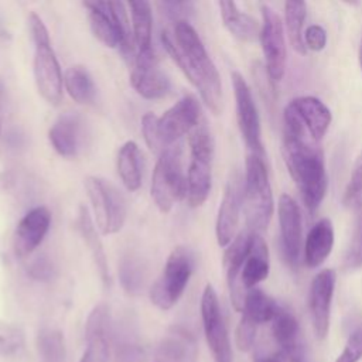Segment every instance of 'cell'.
I'll return each mask as SVG.
<instances>
[{
    "instance_id": "6da1fadb",
    "label": "cell",
    "mask_w": 362,
    "mask_h": 362,
    "mask_svg": "<svg viewBox=\"0 0 362 362\" xmlns=\"http://www.w3.org/2000/svg\"><path fill=\"white\" fill-rule=\"evenodd\" d=\"M281 153L297 189L310 212H314L325 198L328 177L324 153L298 119L286 107L283 115Z\"/></svg>"
},
{
    "instance_id": "7a4b0ae2",
    "label": "cell",
    "mask_w": 362,
    "mask_h": 362,
    "mask_svg": "<svg viewBox=\"0 0 362 362\" xmlns=\"http://www.w3.org/2000/svg\"><path fill=\"white\" fill-rule=\"evenodd\" d=\"M161 42L173 61L195 86L205 106L214 115H219L223 107L221 75L197 30L189 21L174 23L173 33L163 30Z\"/></svg>"
},
{
    "instance_id": "3957f363",
    "label": "cell",
    "mask_w": 362,
    "mask_h": 362,
    "mask_svg": "<svg viewBox=\"0 0 362 362\" xmlns=\"http://www.w3.org/2000/svg\"><path fill=\"white\" fill-rule=\"evenodd\" d=\"M88 10V20L95 38L105 47L119 48L123 58L133 62L137 48L130 28L129 16L122 1H83Z\"/></svg>"
},
{
    "instance_id": "277c9868",
    "label": "cell",
    "mask_w": 362,
    "mask_h": 362,
    "mask_svg": "<svg viewBox=\"0 0 362 362\" xmlns=\"http://www.w3.org/2000/svg\"><path fill=\"white\" fill-rule=\"evenodd\" d=\"M28 25L34 44L33 74L37 90L48 103L58 105L62 99L64 76L51 44L48 28L37 13L30 14Z\"/></svg>"
},
{
    "instance_id": "5b68a950",
    "label": "cell",
    "mask_w": 362,
    "mask_h": 362,
    "mask_svg": "<svg viewBox=\"0 0 362 362\" xmlns=\"http://www.w3.org/2000/svg\"><path fill=\"white\" fill-rule=\"evenodd\" d=\"M243 211L247 229L260 233L267 229L273 214V191L264 157L250 154L245 161Z\"/></svg>"
},
{
    "instance_id": "8992f818",
    "label": "cell",
    "mask_w": 362,
    "mask_h": 362,
    "mask_svg": "<svg viewBox=\"0 0 362 362\" xmlns=\"http://www.w3.org/2000/svg\"><path fill=\"white\" fill-rule=\"evenodd\" d=\"M188 143L191 160L185 178V198L191 208H198L206 201L212 185L214 139L205 119L188 134Z\"/></svg>"
},
{
    "instance_id": "52a82bcc",
    "label": "cell",
    "mask_w": 362,
    "mask_h": 362,
    "mask_svg": "<svg viewBox=\"0 0 362 362\" xmlns=\"http://www.w3.org/2000/svg\"><path fill=\"white\" fill-rule=\"evenodd\" d=\"M85 189L98 230L102 235L122 230L127 218V202L122 191L112 181L98 175L85 178Z\"/></svg>"
},
{
    "instance_id": "ba28073f",
    "label": "cell",
    "mask_w": 362,
    "mask_h": 362,
    "mask_svg": "<svg viewBox=\"0 0 362 362\" xmlns=\"http://www.w3.org/2000/svg\"><path fill=\"white\" fill-rule=\"evenodd\" d=\"M194 272V255L187 246H175L156 281L150 287V300L160 310L173 308L181 298Z\"/></svg>"
},
{
    "instance_id": "9c48e42d",
    "label": "cell",
    "mask_w": 362,
    "mask_h": 362,
    "mask_svg": "<svg viewBox=\"0 0 362 362\" xmlns=\"http://www.w3.org/2000/svg\"><path fill=\"white\" fill-rule=\"evenodd\" d=\"M180 144L164 150L154 165L150 185V195L161 212H170L174 204L185 197V175L182 170Z\"/></svg>"
},
{
    "instance_id": "30bf717a",
    "label": "cell",
    "mask_w": 362,
    "mask_h": 362,
    "mask_svg": "<svg viewBox=\"0 0 362 362\" xmlns=\"http://www.w3.org/2000/svg\"><path fill=\"white\" fill-rule=\"evenodd\" d=\"M233 96H235V107H236V119L238 126L242 134V139L250 151V154H256L264 157V148L262 144V130H260V119L259 112L252 95V90L243 78V75L238 71L230 74Z\"/></svg>"
},
{
    "instance_id": "8fae6325",
    "label": "cell",
    "mask_w": 362,
    "mask_h": 362,
    "mask_svg": "<svg viewBox=\"0 0 362 362\" xmlns=\"http://www.w3.org/2000/svg\"><path fill=\"white\" fill-rule=\"evenodd\" d=\"M201 317L208 348L215 362H232L233 352L230 339L219 305V300L212 284H206L201 297Z\"/></svg>"
},
{
    "instance_id": "7c38bea8",
    "label": "cell",
    "mask_w": 362,
    "mask_h": 362,
    "mask_svg": "<svg viewBox=\"0 0 362 362\" xmlns=\"http://www.w3.org/2000/svg\"><path fill=\"white\" fill-rule=\"evenodd\" d=\"M202 119V109L198 99L192 95H184L157 119L161 143L165 148L177 144L178 140L189 134Z\"/></svg>"
},
{
    "instance_id": "4fadbf2b",
    "label": "cell",
    "mask_w": 362,
    "mask_h": 362,
    "mask_svg": "<svg viewBox=\"0 0 362 362\" xmlns=\"http://www.w3.org/2000/svg\"><path fill=\"white\" fill-rule=\"evenodd\" d=\"M262 27L260 44L263 49L267 76L273 82H280L284 76L287 47L284 41V30L280 16L267 4H262Z\"/></svg>"
},
{
    "instance_id": "5bb4252c",
    "label": "cell",
    "mask_w": 362,
    "mask_h": 362,
    "mask_svg": "<svg viewBox=\"0 0 362 362\" xmlns=\"http://www.w3.org/2000/svg\"><path fill=\"white\" fill-rule=\"evenodd\" d=\"M243 208V177L232 171L225 184L223 195L218 208L215 235L218 245L226 247L236 236L240 209Z\"/></svg>"
},
{
    "instance_id": "9a60e30c",
    "label": "cell",
    "mask_w": 362,
    "mask_h": 362,
    "mask_svg": "<svg viewBox=\"0 0 362 362\" xmlns=\"http://www.w3.org/2000/svg\"><path fill=\"white\" fill-rule=\"evenodd\" d=\"M130 71V85L144 99L164 98L171 88L168 76L161 71L154 51L137 52Z\"/></svg>"
},
{
    "instance_id": "2e32d148",
    "label": "cell",
    "mask_w": 362,
    "mask_h": 362,
    "mask_svg": "<svg viewBox=\"0 0 362 362\" xmlns=\"http://www.w3.org/2000/svg\"><path fill=\"white\" fill-rule=\"evenodd\" d=\"M281 250L287 264L296 269L303 249V214L300 205L288 194H281L277 204Z\"/></svg>"
},
{
    "instance_id": "e0dca14e",
    "label": "cell",
    "mask_w": 362,
    "mask_h": 362,
    "mask_svg": "<svg viewBox=\"0 0 362 362\" xmlns=\"http://www.w3.org/2000/svg\"><path fill=\"white\" fill-rule=\"evenodd\" d=\"M86 137V123L78 112L62 113L54 120L48 130L52 148L66 158H74L83 150Z\"/></svg>"
},
{
    "instance_id": "ac0fdd59",
    "label": "cell",
    "mask_w": 362,
    "mask_h": 362,
    "mask_svg": "<svg viewBox=\"0 0 362 362\" xmlns=\"http://www.w3.org/2000/svg\"><path fill=\"white\" fill-rule=\"evenodd\" d=\"M337 274L332 269H324L318 272L310 286L308 307L311 315L313 329L317 338L322 339L328 334L331 304L335 290Z\"/></svg>"
},
{
    "instance_id": "d6986e66",
    "label": "cell",
    "mask_w": 362,
    "mask_h": 362,
    "mask_svg": "<svg viewBox=\"0 0 362 362\" xmlns=\"http://www.w3.org/2000/svg\"><path fill=\"white\" fill-rule=\"evenodd\" d=\"M51 225V212L45 206L30 209L17 223L13 235V250L18 257L30 256L44 240Z\"/></svg>"
},
{
    "instance_id": "ffe728a7",
    "label": "cell",
    "mask_w": 362,
    "mask_h": 362,
    "mask_svg": "<svg viewBox=\"0 0 362 362\" xmlns=\"http://www.w3.org/2000/svg\"><path fill=\"white\" fill-rule=\"evenodd\" d=\"M252 240V232L249 229L239 232L233 240L226 246L223 253V269L226 274V281L229 286L230 301L236 311H242L245 300V288L240 284V272L243 263L249 255Z\"/></svg>"
},
{
    "instance_id": "44dd1931",
    "label": "cell",
    "mask_w": 362,
    "mask_h": 362,
    "mask_svg": "<svg viewBox=\"0 0 362 362\" xmlns=\"http://www.w3.org/2000/svg\"><path fill=\"white\" fill-rule=\"evenodd\" d=\"M286 107L298 119L314 141L322 140L332 122L331 110L324 102L315 96H298L290 100Z\"/></svg>"
},
{
    "instance_id": "7402d4cb",
    "label": "cell",
    "mask_w": 362,
    "mask_h": 362,
    "mask_svg": "<svg viewBox=\"0 0 362 362\" xmlns=\"http://www.w3.org/2000/svg\"><path fill=\"white\" fill-rule=\"evenodd\" d=\"M76 228L78 232L83 240V243L86 245L92 260L98 269L99 277L103 283L105 287H109L112 283V276H110V270H109V263H107V257L103 249V243L102 239L99 238L98 233V228L89 214V209L85 205L79 206L78 211V218H76Z\"/></svg>"
},
{
    "instance_id": "603a6c76",
    "label": "cell",
    "mask_w": 362,
    "mask_h": 362,
    "mask_svg": "<svg viewBox=\"0 0 362 362\" xmlns=\"http://www.w3.org/2000/svg\"><path fill=\"white\" fill-rule=\"evenodd\" d=\"M332 247H334V226L331 219L322 218L313 225V228L310 229L305 238V243L303 247L304 263L310 269H315L321 266L327 260V257L331 255Z\"/></svg>"
},
{
    "instance_id": "cb8c5ba5",
    "label": "cell",
    "mask_w": 362,
    "mask_h": 362,
    "mask_svg": "<svg viewBox=\"0 0 362 362\" xmlns=\"http://www.w3.org/2000/svg\"><path fill=\"white\" fill-rule=\"evenodd\" d=\"M270 272L269 249L266 240L260 233L252 232L249 255L240 272V284L245 290L255 288L256 284L266 280Z\"/></svg>"
},
{
    "instance_id": "d4e9b609",
    "label": "cell",
    "mask_w": 362,
    "mask_h": 362,
    "mask_svg": "<svg viewBox=\"0 0 362 362\" xmlns=\"http://www.w3.org/2000/svg\"><path fill=\"white\" fill-rule=\"evenodd\" d=\"M219 11L223 25L240 41H253L260 37L259 23L249 14L240 11L233 1H219Z\"/></svg>"
},
{
    "instance_id": "484cf974",
    "label": "cell",
    "mask_w": 362,
    "mask_h": 362,
    "mask_svg": "<svg viewBox=\"0 0 362 362\" xmlns=\"http://www.w3.org/2000/svg\"><path fill=\"white\" fill-rule=\"evenodd\" d=\"M141 151L136 141H126L117 153L116 167L117 174L127 191H137L141 185Z\"/></svg>"
},
{
    "instance_id": "4316f807",
    "label": "cell",
    "mask_w": 362,
    "mask_h": 362,
    "mask_svg": "<svg viewBox=\"0 0 362 362\" xmlns=\"http://www.w3.org/2000/svg\"><path fill=\"white\" fill-rule=\"evenodd\" d=\"M194 339L180 331L170 332L157 345L151 362H188L194 355Z\"/></svg>"
},
{
    "instance_id": "83f0119b",
    "label": "cell",
    "mask_w": 362,
    "mask_h": 362,
    "mask_svg": "<svg viewBox=\"0 0 362 362\" xmlns=\"http://www.w3.org/2000/svg\"><path fill=\"white\" fill-rule=\"evenodd\" d=\"M132 17V31L137 52L151 51V33H153V13L151 4L146 0L129 1Z\"/></svg>"
},
{
    "instance_id": "f1b7e54d",
    "label": "cell",
    "mask_w": 362,
    "mask_h": 362,
    "mask_svg": "<svg viewBox=\"0 0 362 362\" xmlns=\"http://www.w3.org/2000/svg\"><path fill=\"white\" fill-rule=\"evenodd\" d=\"M64 86L68 95L81 105H90L96 98V86L90 72L82 65H72L64 74Z\"/></svg>"
},
{
    "instance_id": "f546056e",
    "label": "cell",
    "mask_w": 362,
    "mask_h": 362,
    "mask_svg": "<svg viewBox=\"0 0 362 362\" xmlns=\"http://www.w3.org/2000/svg\"><path fill=\"white\" fill-rule=\"evenodd\" d=\"M279 308L280 305H277L272 297H269L260 288L255 287L246 291L240 313H242V318L259 327V324L272 321L276 313L279 311Z\"/></svg>"
},
{
    "instance_id": "4dcf8cb0",
    "label": "cell",
    "mask_w": 362,
    "mask_h": 362,
    "mask_svg": "<svg viewBox=\"0 0 362 362\" xmlns=\"http://www.w3.org/2000/svg\"><path fill=\"white\" fill-rule=\"evenodd\" d=\"M307 16V4L304 1L284 3V21L290 45L296 52L304 55L307 52L304 44V20Z\"/></svg>"
},
{
    "instance_id": "1f68e13d",
    "label": "cell",
    "mask_w": 362,
    "mask_h": 362,
    "mask_svg": "<svg viewBox=\"0 0 362 362\" xmlns=\"http://www.w3.org/2000/svg\"><path fill=\"white\" fill-rule=\"evenodd\" d=\"M119 283L129 296L141 293L146 284V266L139 256L133 253L123 256L119 264Z\"/></svg>"
},
{
    "instance_id": "d6a6232c",
    "label": "cell",
    "mask_w": 362,
    "mask_h": 362,
    "mask_svg": "<svg viewBox=\"0 0 362 362\" xmlns=\"http://www.w3.org/2000/svg\"><path fill=\"white\" fill-rule=\"evenodd\" d=\"M272 322V337L279 348H287L301 344L300 325L296 315L287 308H279Z\"/></svg>"
},
{
    "instance_id": "836d02e7",
    "label": "cell",
    "mask_w": 362,
    "mask_h": 362,
    "mask_svg": "<svg viewBox=\"0 0 362 362\" xmlns=\"http://www.w3.org/2000/svg\"><path fill=\"white\" fill-rule=\"evenodd\" d=\"M37 351L41 362H65L66 346L64 335L55 328H42L37 335Z\"/></svg>"
},
{
    "instance_id": "e575fe53",
    "label": "cell",
    "mask_w": 362,
    "mask_h": 362,
    "mask_svg": "<svg viewBox=\"0 0 362 362\" xmlns=\"http://www.w3.org/2000/svg\"><path fill=\"white\" fill-rule=\"evenodd\" d=\"M342 204L345 208L352 211L362 209V150L354 163L349 181L344 191Z\"/></svg>"
},
{
    "instance_id": "d590c367",
    "label": "cell",
    "mask_w": 362,
    "mask_h": 362,
    "mask_svg": "<svg viewBox=\"0 0 362 362\" xmlns=\"http://www.w3.org/2000/svg\"><path fill=\"white\" fill-rule=\"evenodd\" d=\"M23 329L7 321H0V356H13L24 348Z\"/></svg>"
},
{
    "instance_id": "8d00e7d4",
    "label": "cell",
    "mask_w": 362,
    "mask_h": 362,
    "mask_svg": "<svg viewBox=\"0 0 362 362\" xmlns=\"http://www.w3.org/2000/svg\"><path fill=\"white\" fill-rule=\"evenodd\" d=\"M345 267L349 270L362 267V209L358 211L352 238L345 253Z\"/></svg>"
},
{
    "instance_id": "74e56055",
    "label": "cell",
    "mask_w": 362,
    "mask_h": 362,
    "mask_svg": "<svg viewBox=\"0 0 362 362\" xmlns=\"http://www.w3.org/2000/svg\"><path fill=\"white\" fill-rule=\"evenodd\" d=\"M86 341V349L79 362H109L110 358V338L96 337Z\"/></svg>"
},
{
    "instance_id": "f35d334b",
    "label": "cell",
    "mask_w": 362,
    "mask_h": 362,
    "mask_svg": "<svg viewBox=\"0 0 362 362\" xmlns=\"http://www.w3.org/2000/svg\"><path fill=\"white\" fill-rule=\"evenodd\" d=\"M157 116L151 112H147L143 117H141V133L144 137V141L147 144V147L157 156H160L164 150H167L164 147V144L160 140L158 136V129H157Z\"/></svg>"
},
{
    "instance_id": "ab89813d",
    "label": "cell",
    "mask_w": 362,
    "mask_h": 362,
    "mask_svg": "<svg viewBox=\"0 0 362 362\" xmlns=\"http://www.w3.org/2000/svg\"><path fill=\"white\" fill-rule=\"evenodd\" d=\"M158 10L163 16L168 20L178 23V21H188V17L194 13L195 6L191 1H158Z\"/></svg>"
},
{
    "instance_id": "60d3db41",
    "label": "cell",
    "mask_w": 362,
    "mask_h": 362,
    "mask_svg": "<svg viewBox=\"0 0 362 362\" xmlns=\"http://www.w3.org/2000/svg\"><path fill=\"white\" fill-rule=\"evenodd\" d=\"M359 359H362V322L349 334L346 344L335 362H358Z\"/></svg>"
},
{
    "instance_id": "b9f144b4",
    "label": "cell",
    "mask_w": 362,
    "mask_h": 362,
    "mask_svg": "<svg viewBox=\"0 0 362 362\" xmlns=\"http://www.w3.org/2000/svg\"><path fill=\"white\" fill-rule=\"evenodd\" d=\"M27 273L31 279L37 281H49L54 279L55 267L51 262V259L45 255H38L35 259H33L27 266Z\"/></svg>"
},
{
    "instance_id": "7bdbcfd3",
    "label": "cell",
    "mask_w": 362,
    "mask_h": 362,
    "mask_svg": "<svg viewBox=\"0 0 362 362\" xmlns=\"http://www.w3.org/2000/svg\"><path fill=\"white\" fill-rule=\"evenodd\" d=\"M256 332H257V325L240 318L236 331H235V342L239 351L242 352H247L252 349L255 339H256Z\"/></svg>"
},
{
    "instance_id": "ee69618b",
    "label": "cell",
    "mask_w": 362,
    "mask_h": 362,
    "mask_svg": "<svg viewBox=\"0 0 362 362\" xmlns=\"http://www.w3.org/2000/svg\"><path fill=\"white\" fill-rule=\"evenodd\" d=\"M303 359V345H294L287 348H277V351L260 355L255 359V362H301Z\"/></svg>"
},
{
    "instance_id": "f6af8a7d",
    "label": "cell",
    "mask_w": 362,
    "mask_h": 362,
    "mask_svg": "<svg viewBox=\"0 0 362 362\" xmlns=\"http://www.w3.org/2000/svg\"><path fill=\"white\" fill-rule=\"evenodd\" d=\"M304 44L307 49L322 51L327 45V31L318 24L308 25L304 31Z\"/></svg>"
},
{
    "instance_id": "bcb514c9",
    "label": "cell",
    "mask_w": 362,
    "mask_h": 362,
    "mask_svg": "<svg viewBox=\"0 0 362 362\" xmlns=\"http://www.w3.org/2000/svg\"><path fill=\"white\" fill-rule=\"evenodd\" d=\"M4 96H6V89H4V83L0 78V112H1L3 105H4Z\"/></svg>"
},
{
    "instance_id": "7dc6e473",
    "label": "cell",
    "mask_w": 362,
    "mask_h": 362,
    "mask_svg": "<svg viewBox=\"0 0 362 362\" xmlns=\"http://www.w3.org/2000/svg\"><path fill=\"white\" fill-rule=\"evenodd\" d=\"M358 61H359V66H361V71H362V37H361L359 49H358Z\"/></svg>"
},
{
    "instance_id": "c3c4849f",
    "label": "cell",
    "mask_w": 362,
    "mask_h": 362,
    "mask_svg": "<svg viewBox=\"0 0 362 362\" xmlns=\"http://www.w3.org/2000/svg\"><path fill=\"white\" fill-rule=\"evenodd\" d=\"M8 37V33L0 25V38H7Z\"/></svg>"
},
{
    "instance_id": "681fc988",
    "label": "cell",
    "mask_w": 362,
    "mask_h": 362,
    "mask_svg": "<svg viewBox=\"0 0 362 362\" xmlns=\"http://www.w3.org/2000/svg\"><path fill=\"white\" fill-rule=\"evenodd\" d=\"M0 130H1V126H0Z\"/></svg>"
}]
</instances>
